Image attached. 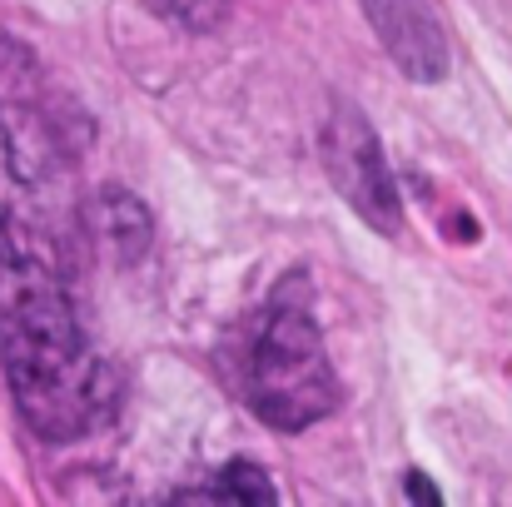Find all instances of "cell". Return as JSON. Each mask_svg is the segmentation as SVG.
<instances>
[{
	"instance_id": "cell-6",
	"label": "cell",
	"mask_w": 512,
	"mask_h": 507,
	"mask_svg": "<svg viewBox=\"0 0 512 507\" xmlns=\"http://www.w3.org/2000/svg\"><path fill=\"white\" fill-rule=\"evenodd\" d=\"M199 498H209V503L269 507L274 503V483H269V473L254 468V463H229V468H219V483H214L209 493H199Z\"/></svg>"
},
{
	"instance_id": "cell-1",
	"label": "cell",
	"mask_w": 512,
	"mask_h": 507,
	"mask_svg": "<svg viewBox=\"0 0 512 507\" xmlns=\"http://www.w3.org/2000/svg\"><path fill=\"white\" fill-rule=\"evenodd\" d=\"M80 234L75 169L55 130L30 110H0V368L50 443L90 433L120 398L75 299Z\"/></svg>"
},
{
	"instance_id": "cell-2",
	"label": "cell",
	"mask_w": 512,
	"mask_h": 507,
	"mask_svg": "<svg viewBox=\"0 0 512 507\" xmlns=\"http://www.w3.org/2000/svg\"><path fill=\"white\" fill-rule=\"evenodd\" d=\"M244 398L269 428H284V433H299L339 408V378H334L329 348L304 304L279 299L269 309L264 329L249 343Z\"/></svg>"
},
{
	"instance_id": "cell-5",
	"label": "cell",
	"mask_w": 512,
	"mask_h": 507,
	"mask_svg": "<svg viewBox=\"0 0 512 507\" xmlns=\"http://www.w3.org/2000/svg\"><path fill=\"white\" fill-rule=\"evenodd\" d=\"M95 214H100V234H105V244H115L120 259H135V254L150 244V214H145L140 199H130L125 189L105 194Z\"/></svg>"
},
{
	"instance_id": "cell-3",
	"label": "cell",
	"mask_w": 512,
	"mask_h": 507,
	"mask_svg": "<svg viewBox=\"0 0 512 507\" xmlns=\"http://www.w3.org/2000/svg\"><path fill=\"white\" fill-rule=\"evenodd\" d=\"M324 169L343 194V204L378 234H403V199L393 189V174L383 160V145L373 135V125L363 120L358 105L334 100L329 120H324Z\"/></svg>"
},
{
	"instance_id": "cell-7",
	"label": "cell",
	"mask_w": 512,
	"mask_h": 507,
	"mask_svg": "<svg viewBox=\"0 0 512 507\" xmlns=\"http://www.w3.org/2000/svg\"><path fill=\"white\" fill-rule=\"evenodd\" d=\"M150 5L184 30H214L224 20V0H150Z\"/></svg>"
},
{
	"instance_id": "cell-8",
	"label": "cell",
	"mask_w": 512,
	"mask_h": 507,
	"mask_svg": "<svg viewBox=\"0 0 512 507\" xmlns=\"http://www.w3.org/2000/svg\"><path fill=\"white\" fill-rule=\"evenodd\" d=\"M408 498H413V503H438V488H433L423 473H408Z\"/></svg>"
},
{
	"instance_id": "cell-4",
	"label": "cell",
	"mask_w": 512,
	"mask_h": 507,
	"mask_svg": "<svg viewBox=\"0 0 512 507\" xmlns=\"http://www.w3.org/2000/svg\"><path fill=\"white\" fill-rule=\"evenodd\" d=\"M363 15L408 80L438 85L448 75V35L428 0H363Z\"/></svg>"
}]
</instances>
